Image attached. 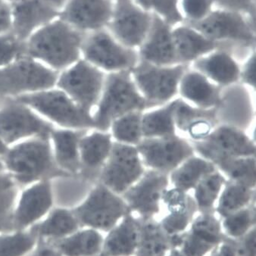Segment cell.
Segmentation results:
<instances>
[{
    "label": "cell",
    "mask_w": 256,
    "mask_h": 256,
    "mask_svg": "<svg viewBox=\"0 0 256 256\" xmlns=\"http://www.w3.org/2000/svg\"><path fill=\"white\" fill-rule=\"evenodd\" d=\"M144 164L157 172L168 173L194 155V148L175 136L146 138L136 147Z\"/></svg>",
    "instance_id": "52a82bcc"
},
{
    "label": "cell",
    "mask_w": 256,
    "mask_h": 256,
    "mask_svg": "<svg viewBox=\"0 0 256 256\" xmlns=\"http://www.w3.org/2000/svg\"><path fill=\"white\" fill-rule=\"evenodd\" d=\"M76 220L66 211H57L48 220L36 228L44 236H62L76 229Z\"/></svg>",
    "instance_id": "f35d334b"
},
{
    "label": "cell",
    "mask_w": 256,
    "mask_h": 256,
    "mask_svg": "<svg viewBox=\"0 0 256 256\" xmlns=\"http://www.w3.org/2000/svg\"><path fill=\"white\" fill-rule=\"evenodd\" d=\"M2 164H1V163H0V172H1V170H2Z\"/></svg>",
    "instance_id": "6f0895ef"
},
{
    "label": "cell",
    "mask_w": 256,
    "mask_h": 256,
    "mask_svg": "<svg viewBox=\"0 0 256 256\" xmlns=\"http://www.w3.org/2000/svg\"><path fill=\"white\" fill-rule=\"evenodd\" d=\"M34 256H60L58 253L54 250L48 248H44L40 250Z\"/></svg>",
    "instance_id": "f907efd6"
},
{
    "label": "cell",
    "mask_w": 256,
    "mask_h": 256,
    "mask_svg": "<svg viewBox=\"0 0 256 256\" xmlns=\"http://www.w3.org/2000/svg\"><path fill=\"white\" fill-rule=\"evenodd\" d=\"M218 166L230 182L250 188L256 186V160L251 157H218L211 162Z\"/></svg>",
    "instance_id": "d6a6232c"
},
{
    "label": "cell",
    "mask_w": 256,
    "mask_h": 256,
    "mask_svg": "<svg viewBox=\"0 0 256 256\" xmlns=\"http://www.w3.org/2000/svg\"><path fill=\"white\" fill-rule=\"evenodd\" d=\"M104 240L95 230H88L62 242L60 247L68 256H96L104 248Z\"/></svg>",
    "instance_id": "e575fe53"
},
{
    "label": "cell",
    "mask_w": 256,
    "mask_h": 256,
    "mask_svg": "<svg viewBox=\"0 0 256 256\" xmlns=\"http://www.w3.org/2000/svg\"><path fill=\"white\" fill-rule=\"evenodd\" d=\"M162 200L169 211V214L160 222L164 232L170 236L184 233L197 211L194 198L186 192L174 188L170 190H166Z\"/></svg>",
    "instance_id": "e0dca14e"
},
{
    "label": "cell",
    "mask_w": 256,
    "mask_h": 256,
    "mask_svg": "<svg viewBox=\"0 0 256 256\" xmlns=\"http://www.w3.org/2000/svg\"><path fill=\"white\" fill-rule=\"evenodd\" d=\"M222 232L228 239L236 240L256 228V208L252 204L228 214L220 222Z\"/></svg>",
    "instance_id": "d590c367"
},
{
    "label": "cell",
    "mask_w": 256,
    "mask_h": 256,
    "mask_svg": "<svg viewBox=\"0 0 256 256\" xmlns=\"http://www.w3.org/2000/svg\"><path fill=\"white\" fill-rule=\"evenodd\" d=\"M195 67L200 73L223 86L236 83L240 78L238 64L225 52H216L198 60L196 62Z\"/></svg>",
    "instance_id": "d4e9b609"
},
{
    "label": "cell",
    "mask_w": 256,
    "mask_h": 256,
    "mask_svg": "<svg viewBox=\"0 0 256 256\" xmlns=\"http://www.w3.org/2000/svg\"><path fill=\"white\" fill-rule=\"evenodd\" d=\"M140 219L128 214L118 222L104 242L105 256H134L139 242Z\"/></svg>",
    "instance_id": "44dd1931"
},
{
    "label": "cell",
    "mask_w": 256,
    "mask_h": 256,
    "mask_svg": "<svg viewBox=\"0 0 256 256\" xmlns=\"http://www.w3.org/2000/svg\"><path fill=\"white\" fill-rule=\"evenodd\" d=\"M14 197V184L11 179L0 176V230L11 228L10 210Z\"/></svg>",
    "instance_id": "ab89813d"
},
{
    "label": "cell",
    "mask_w": 256,
    "mask_h": 256,
    "mask_svg": "<svg viewBox=\"0 0 256 256\" xmlns=\"http://www.w3.org/2000/svg\"><path fill=\"white\" fill-rule=\"evenodd\" d=\"M197 151L210 162L218 157H251L256 154L252 141L239 128L223 125L206 138L196 142Z\"/></svg>",
    "instance_id": "9c48e42d"
},
{
    "label": "cell",
    "mask_w": 256,
    "mask_h": 256,
    "mask_svg": "<svg viewBox=\"0 0 256 256\" xmlns=\"http://www.w3.org/2000/svg\"><path fill=\"white\" fill-rule=\"evenodd\" d=\"M212 0H184L186 14L194 19L202 18L210 11Z\"/></svg>",
    "instance_id": "f6af8a7d"
},
{
    "label": "cell",
    "mask_w": 256,
    "mask_h": 256,
    "mask_svg": "<svg viewBox=\"0 0 256 256\" xmlns=\"http://www.w3.org/2000/svg\"><path fill=\"white\" fill-rule=\"evenodd\" d=\"M140 219L139 242L134 256H166L174 248V236H169L153 218Z\"/></svg>",
    "instance_id": "cb8c5ba5"
},
{
    "label": "cell",
    "mask_w": 256,
    "mask_h": 256,
    "mask_svg": "<svg viewBox=\"0 0 256 256\" xmlns=\"http://www.w3.org/2000/svg\"><path fill=\"white\" fill-rule=\"evenodd\" d=\"M175 125L189 133L196 141H201L211 134L217 122L216 108H195L178 100L174 112Z\"/></svg>",
    "instance_id": "ffe728a7"
},
{
    "label": "cell",
    "mask_w": 256,
    "mask_h": 256,
    "mask_svg": "<svg viewBox=\"0 0 256 256\" xmlns=\"http://www.w3.org/2000/svg\"><path fill=\"white\" fill-rule=\"evenodd\" d=\"M138 2L144 8H152L156 10L170 23H176L182 20L176 8V0H138Z\"/></svg>",
    "instance_id": "b9f144b4"
},
{
    "label": "cell",
    "mask_w": 256,
    "mask_h": 256,
    "mask_svg": "<svg viewBox=\"0 0 256 256\" xmlns=\"http://www.w3.org/2000/svg\"><path fill=\"white\" fill-rule=\"evenodd\" d=\"M232 241L236 256H256V228L240 239Z\"/></svg>",
    "instance_id": "ee69618b"
},
{
    "label": "cell",
    "mask_w": 256,
    "mask_h": 256,
    "mask_svg": "<svg viewBox=\"0 0 256 256\" xmlns=\"http://www.w3.org/2000/svg\"><path fill=\"white\" fill-rule=\"evenodd\" d=\"M5 146H4V142H2V141L0 140V154H2V153L5 152Z\"/></svg>",
    "instance_id": "db71d44e"
},
{
    "label": "cell",
    "mask_w": 256,
    "mask_h": 256,
    "mask_svg": "<svg viewBox=\"0 0 256 256\" xmlns=\"http://www.w3.org/2000/svg\"><path fill=\"white\" fill-rule=\"evenodd\" d=\"M148 107L150 104L140 94L130 70L111 74L107 78L104 96L94 119L95 126L102 130H107L116 119Z\"/></svg>",
    "instance_id": "6da1fadb"
},
{
    "label": "cell",
    "mask_w": 256,
    "mask_h": 256,
    "mask_svg": "<svg viewBox=\"0 0 256 256\" xmlns=\"http://www.w3.org/2000/svg\"><path fill=\"white\" fill-rule=\"evenodd\" d=\"M34 240L29 235L17 234L0 238V256H20L28 251Z\"/></svg>",
    "instance_id": "60d3db41"
},
{
    "label": "cell",
    "mask_w": 256,
    "mask_h": 256,
    "mask_svg": "<svg viewBox=\"0 0 256 256\" xmlns=\"http://www.w3.org/2000/svg\"><path fill=\"white\" fill-rule=\"evenodd\" d=\"M60 84L88 112L100 96L104 76L86 63L79 62L62 76Z\"/></svg>",
    "instance_id": "4fadbf2b"
},
{
    "label": "cell",
    "mask_w": 256,
    "mask_h": 256,
    "mask_svg": "<svg viewBox=\"0 0 256 256\" xmlns=\"http://www.w3.org/2000/svg\"><path fill=\"white\" fill-rule=\"evenodd\" d=\"M185 72L184 66L163 67L145 61L132 68L135 84L150 107L174 96Z\"/></svg>",
    "instance_id": "3957f363"
},
{
    "label": "cell",
    "mask_w": 256,
    "mask_h": 256,
    "mask_svg": "<svg viewBox=\"0 0 256 256\" xmlns=\"http://www.w3.org/2000/svg\"><path fill=\"white\" fill-rule=\"evenodd\" d=\"M111 136L94 133L82 140L80 144L82 160L86 173L92 175L110 156L112 148Z\"/></svg>",
    "instance_id": "f546056e"
},
{
    "label": "cell",
    "mask_w": 256,
    "mask_h": 256,
    "mask_svg": "<svg viewBox=\"0 0 256 256\" xmlns=\"http://www.w3.org/2000/svg\"><path fill=\"white\" fill-rule=\"evenodd\" d=\"M84 52L90 61L110 70L132 69L138 61L134 51L118 45L104 32L90 38L85 44Z\"/></svg>",
    "instance_id": "5bb4252c"
},
{
    "label": "cell",
    "mask_w": 256,
    "mask_h": 256,
    "mask_svg": "<svg viewBox=\"0 0 256 256\" xmlns=\"http://www.w3.org/2000/svg\"><path fill=\"white\" fill-rule=\"evenodd\" d=\"M22 46L12 36H0V66L7 64L22 52Z\"/></svg>",
    "instance_id": "7bdbcfd3"
},
{
    "label": "cell",
    "mask_w": 256,
    "mask_h": 256,
    "mask_svg": "<svg viewBox=\"0 0 256 256\" xmlns=\"http://www.w3.org/2000/svg\"><path fill=\"white\" fill-rule=\"evenodd\" d=\"M126 1H130V0H119V2H126Z\"/></svg>",
    "instance_id": "9f6ffc18"
},
{
    "label": "cell",
    "mask_w": 256,
    "mask_h": 256,
    "mask_svg": "<svg viewBox=\"0 0 256 256\" xmlns=\"http://www.w3.org/2000/svg\"><path fill=\"white\" fill-rule=\"evenodd\" d=\"M148 14L140 11L130 1L119 2L112 29L118 38L128 46L140 45L150 26Z\"/></svg>",
    "instance_id": "ac0fdd59"
},
{
    "label": "cell",
    "mask_w": 256,
    "mask_h": 256,
    "mask_svg": "<svg viewBox=\"0 0 256 256\" xmlns=\"http://www.w3.org/2000/svg\"><path fill=\"white\" fill-rule=\"evenodd\" d=\"M108 158L102 173V180L108 189L122 195L144 174L139 152L132 146L116 142Z\"/></svg>",
    "instance_id": "5b68a950"
},
{
    "label": "cell",
    "mask_w": 256,
    "mask_h": 256,
    "mask_svg": "<svg viewBox=\"0 0 256 256\" xmlns=\"http://www.w3.org/2000/svg\"><path fill=\"white\" fill-rule=\"evenodd\" d=\"M55 14V12L41 0H22L14 8L16 33L20 38H25L34 28Z\"/></svg>",
    "instance_id": "484cf974"
},
{
    "label": "cell",
    "mask_w": 256,
    "mask_h": 256,
    "mask_svg": "<svg viewBox=\"0 0 256 256\" xmlns=\"http://www.w3.org/2000/svg\"><path fill=\"white\" fill-rule=\"evenodd\" d=\"M80 38L67 25L56 22L38 32L30 42L32 55L42 58L54 67H64L78 56Z\"/></svg>",
    "instance_id": "7a4b0ae2"
},
{
    "label": "cell",
    "mask_w": 256,
    "mask_h": 256,
    "mask_svg": "<svg viewBox=\"0 0 256 256\" xmlns=\"http://www.w3.org/2000/svg\"><path fill=\"white\" fill-rule=\"evenodd\" d=\"M240 78L247 84L253 88L256 86V56L252 57L246 63L240 74Z\"/></svg>",
    "instance_id": "bcb514c9"
},
{
    "label": "cell",
    "mask_w": 256,
    "mask_h": 256,
    "mask_svg": "<svg viewBox=\"0 0 256 256\" xmlns=\"http://www.w3.org/2000/svg\"><path fill=\"white\" fill-rule=\"evenodd\" d=\"M217 256V248H214V250L210 253V256Z\"/></svg>",
    "instance_id": "11a10c76"
},
{
    "label": "cell",
    "mask_w": 256,
    "mask_h": 256,
    "mask_svg": "<svg viewBox=\"0 0 256 256\" xmlns=\"http://www.w3.org/2000/svg\"><path fill=\"white\" fill-rule=\"evenodd\" d=\"M225 183V178L218 172H213L202 178L194 188V201L197 211L200 213H213L214 204Z\"/></svg>",
    "instance_id": "836d02e7"
},
{
    "label": "cell",
    "mask_w": 256,
    "mask_h": 256,
    "mask_svg": "<svg viewBox=\"0 0 256 256\" xmlns=\"http://www.w3.org/2000/svg\"><path fill=\"white\" fill-rule=\"evenodd\" d=\"M52 136L56 147L57 160L60 166L64 170L76 172L79 168L78 157V134L57 132H54Z\"/></svg>",
    "instance_id": "8d00e7d4"
},
{
    "label": "cell",
    "mask_w": 256,
    "mask_h": 256,
    "mask_svg": "<svg viewBox=\"0 0 256 256\" xmlns=\"http://www.w3.org/2000/svg\"><path fill=\"white\" fill-rule=\"evenodd\" d=\"M104 256V254H98V256Z\"/></svg>",
    "instance_id": "680465c9"
},
{
    "label": "cell",
    "mask_w": 256,
    "mask_h": 256,
    "mask_svg": "<svg viewBox=\"0 0 256 256\" xmlns=\"http://www.w3.org/2000/svg\"><path fill=\"white\" fill-rule=\"evenodd\" d=\"M46 1L48 4H52V5L60 6L64 2V0H46Z\"/></svg>",
    "instance_id": "f5cc1de1"
},
{
    "label": "cell",
    "mask_w": 256,
    "mask_h": 256,
    "mask_svg": "<svg viewBox=\"0 0 256 256\" xmlns=\"http://www.w3.org/2000/svg\"><path fill=\"white\" fill-rule=\"evenodd\" d=\"M51 192L50 185L42 183L24 194L17 213V223L24 226L39 218L50 208Z\"/></svg>",
    "instance_id": "4316f807"
},
{
    "label": "cell",
    "mask_w": 256,
    "mask_h": 256,
    "mask_svg": "<svg viewBox=\"0 0 256 256\" xmlns=\"http://www.w3.org/2000/svg\"><path fill=\"white\" fill-rule=\"evenodd\" d=\"M112 14L108 0H72L66 17L82 28L94 29L108 22Z\"/></svg>",
    "instance_id": "7402d4cb"
},
{
    "label": "cell",
    "mask_w": 256,
    "mask_h": 256,
    "mask_svg": "<svg viewBox=\"0 0 256 256\" xmlns=\"http://www.w3.org/2000/svg\"><path fill=\"white\" fill-rule=\"evenodd\" d=\"M129 214L132 211L124 200L105 185L97 186L78 210L84 224L104 232H110Z\"/></svg>",
    "instance_id": "277c9868"
},
{
    "label": "cell",
    "mask_w": 256,
    "mask_h": 256,
    "mask_svg": "<svg viewBox=\"0 0 256 256\" xmlns=\"http://www.w3.org/2000/svg\"><path fill=\"white\" fill-rule=\"evenodd\" d=\"M10 25V14L8 7L0 2V32L7 30Z\"/></svg>",
    "instance_id": "681fc988"
},
{
    "label": "cell",
    "mask_w": 256,
    "mask_h": 256,
    "mask_svg": "<svg viewBox=\"0 0 256 256\" xmlns=\"http://www.w3.org/2000/svg\"><path fill=\"white\" fill-rule=\"evenodd\" d=\"M50 132V125L22 106L11 104L0 111V136L7 142L32 134L46 138Z\"/></svg>",
    "instance_id": "9a60e30c"
},
{
    "label": "cell",
    "mask_w": 256,
    "mask_h": 256,
    "mask_svg": "<svg viewBox=\"0 0 256 256\" xmlns=\"http://www.w3.org/2000/svg\"><path fill=\"white\" fill-rule=\"evenodd\" d=\"M56 75L48 69L30 61L22 60L0 70V94H14L52 86Z\"/></svg>",
    "instance_id": "7c38bea8"
},
{
    "label": "cell",
    "mask_w": 256,
    "mask_h": 256,
    "mask_svg": "<svg viewBox=\"0 0 256 256\" xmlns=\"http://www.w3.org/2000/svg\"><path fill=\"white\" fill-rule=\"evenodd\" d=\"M217 256H236L233 241L226 238L220 245L217 247Z\"/></svg>",
    "instance_id": "c3c4849f"
},
{
    "label": "cell",
    "mask_w": 256,
    "mask_h": 256,
    "mask_svg": "<svg viewBox=\"0 0 256 256\" xmlns=\"http://www.w3.org/2000/svg\"><path fill=\"white\" fill-rule=\"evenodd\" d=\"M142 114L140 111L132 112L112 123L114 138L120 144L138 145L142 140Z\"/></svg>",
    "instance_id": "74e56055"
},
{
    "label": "cell",
    "mask_w": 256,
    "mask_h": 256,
    "mask_svg": "<svg viewBox=\"0 0 256 256\" xmlns=\"http://www.w3.org/2000/svg\"><path fill=\"white\" fill-rule=\"evenodd\" d=\"M61 124L73 128L95 126L94 120L86 110L74 105L60 92H41L20 98Z\"/></svg>",
    "instance_id": "30bf717a"
},
{
    "label": "cell",
    "mask_w": 256,
    "mask_h": 256,
    "mask_svg": "<svg viewBox=\"0 0 256 256\" xmlns=\"http://www.w3.org/2000/svg\"><path fill=\"white\" fill-rule=\"evenodd\" d=\"M140 54L145 62L157 66H170L179 62L173 36L158 16L154 17L150 38Z\"/></svg>",
    "instance_id": "d6986e66"
},
{
    "label": "cell",
    "mask_w": 256,
    "mask_h": 256,
    "mask_svg": "<svg viewBox=\"0 0 256 256\" xmlns=\"http://www.w3.org/2000/svg\"><path fill=\"white\" fill-rule=\"evenodd\" d=\"M166 256H186L179 248H172Z\"/></svg>",
    "instance_id": "816d5d0a"
},
{
    "label": "cell",
    "mask_w": 256,
    "mask_h": 256,
    "mask_svg": "<svg viewBox=\"0 0 256 256\" xmlns=\"http://www.w3.org/2000/svg\"><path fill=\"white\" fill-rule=\"evenodd\" d=\"M253 188L235 182H226L224 189L218 198L216 212L222 218L251 204L254 200Z\"/></svg>",
    "instance_id": "1f68e13d"
},
{
    "label": "cell",
    "mask_w": 256,
    "mask_h": 256,
    "mask_svg": "<svg viewBox=\"0 0 256 256\" xmlns=\"http://www.w3.org/2000/svg\"><path fill=\"white\" fill-rule=\"evenodd\" d=\"M216 170V166L208 160L191 156L172 170L170 180L174 188L186 192L194 189L202 178Z\"/></svg>",
    "instance_id": "83f0119b"
},
{
    "label": "cell",
    "mask_w": 256,
    "mask_h": 256,
    "mask_svg": "<svg viewBox=\"0 0 256 256\" xmlns=\"http://www.w3.org/2000/svg\"><path fill=\"white\" fill-rule=\"evenodd\" d=\"M180 92L186 100L204 110L214 108L222 102L220 88L210 83L200 72H189L182 76Z\"/></svg>",
    "instance_id": "603a6c76"
},
{
    "label": "cell",
    "mask_w": 256,
    "mask_h": 256,
    "mask_svg": "<svg viewBox=\"0 0 256 256\" xmlns=\"http://www.w3.org/2000/svg\"><path fill=\"white\" fill-rule=\"evenodd\" d=\"M167 174L152 170L144 174L136 183L122 194L130 211L142 220L153 218L160 211V201L167 190Z\"/></svg>",
    "instance_id": "ba28073f"
},
{
    "label": "cell",
    "mask_w": 256,
    "mask_h": 256,
    "mask_svg": "<svg viewBox=\"0 0 256 256\" xmlns=\"http://www.w3.org/2000/svg\"><path fill=\"white\" fill-rule=\"evenodd\" d=\"M7 164L16 179L24 184L58 174L54 168L50 147L44 140L18 146L8 154Z\"/></svg>",
    "instance_id": "8992f818"
},
{
    "label": "cell",
    "mask_w": 256,
    "mask_h": 256,
    "mask_svg": "<svg viewBox=\"0 0 256 256\" xmlns=\"http://www.w3.org/2000/svg\"><path fill=\"white\" fill-rule=\"evenodd\" d=\"M197 30L212 40L232 39L251 42L252 33L242 18L228 12H214L201 22H192Z\"/></svg>",
    "instance_id": "2e32d148"
},
{
    "label": "cell",
    "mask_w": 256,
    "mask_h": 256,
    "mask_svg": "<svg viewBox=\"0 0 256 256\" xmlns=\"http://www.w3.org/2000/svg\"><path fill=\"white\" fill-rule=\"evenodd\" d=\"M220 220L214 213H200L190 229L180 234L178 248L186 256H207L226 240Z\"/></svg>",
    "instance_id": "8fae6325"
},
{
    "label": "cell",
    "mask_w": 256,
    "mask_h": 256,
    "mask_svg": "<svg viewBox=\"0 0 256 256\" xmlns=\"http://www.w3.org/2000/svg\"><path fill=\"white\" fill-rule=\"evenodd\" d=\"M219 4L228 8L252 12L254 11L252 0H217Z\"/></svg>",
    "instance_id": "7dc6e473"
},
{
    "label": "cell",
    "mask_w": 256,
    "mask_h": 256,
    "mask_svg": "<svg viewBox=\"0 0 256 256\" xmlns=\"http://www.w3.org/2000/svg\"><path fill=\"white\" fill-rule=\"evenodd\" d=\"M178 100L142 116V136L164 138L175 135L174 112Z\"/></svg>",
    "instance_id": "4dcf8cb0"
},
{
    "label": "cell",
    "mask_w": 256,
    "mask_h": 256,
    "mask_svg": "<svg viewBox=\"0 0 256 256\" xmlns=\"http://www.w3.org/2000/svg\"><path fill=\"white\" fill-rule=\"evenodd\" d=\"M172 36L179 62L192 61L216 47L214 41L206 39L186 28L176 29Z\"/></svg>",
    "instance_id": "f1b7e54d"
}]
</instances>
